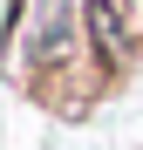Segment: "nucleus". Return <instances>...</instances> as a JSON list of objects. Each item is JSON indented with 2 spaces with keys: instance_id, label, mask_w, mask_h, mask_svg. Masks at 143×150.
<instances>
[{
  "instance_id": "nucleus-1",
  "label": "nucleus",
  "mask_w": 143,
  "mask_h": 150,
  "mask_svg": "<svg viewBox=\"0 0 143 150\" xmlns=\"http://www.w3.org/2000/svg\"><path fill=\"white\" fill-rule=\"evenodd\" d=\"M82 34H89V28H82V7H75V0H34V48H27V68H34V75H68Z\"/></svg>"
},
{
  "instance_id": "nucleus-2",
  "label": "nucleus",
  "mask_w": 143,
  "mask_h": 150,
  "mask_svg": "<svg viewBox=\"0 0 143 150\" xmlns=\"http://www.w3.org/2000/svg\"><path fill=\"white\" fill-rule=\"evenodd\" d=\"M82 28H89V48H95V62H102V75L136 55V34H130V21L116 14V0H82Z\"/></svg>"
}]
</instances>
